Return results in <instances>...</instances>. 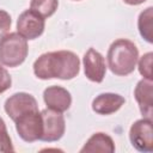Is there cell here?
<instances>
[{
    "label": "cell",
    "mask_w": 153,
    "mask_h": 153,
    "mask_svg": "<svg viewBox=\"0 0 153 153\" xmlns=\"http://www.w3.org/2000/svg\"><path fill=\"white\" fill-rule=\"evenodd\" d=\"M80 60L69 50H57L42 54L33 62V73L38 79L71 80L79 74Z\"/></svg>",
    "instance_id": "obj_1"
},
{
    "label": "cell",
    "mask_w": 153,
    "mask_h": 153,
    "mask_svg": "<svg viewBox=\"0 0 153 153\" xmlns=\"http://www.w3.org/2000/svg\"><path fill=\"white\" fill-rule=\"evenodd\" d=\"M106 60L108 67L115 75L126 76L134 72L139 60V50L131 41L118 38L109 47Z\"/></svg>",
    "instance_id": "obj_2"
},
{
    "label": "cell",
    "mask_w": 153,
    "mask_h": 153,
    "mask_svg": "<svg viewBox=\"0 0 153 153\" xmlns=\"http://www.w3.org/2000/svg\"><path fill=\"white\" fill-rule=\"evenodd\" d=\"M27 53V39L18 32H10L0 39V63L6 67H17L22 65Z\"/></svg>",
    "instance_id": "obj_3"
},
{
    "label": "cell",
    "mask_w": 153,
    "mask_h": 153,
    "mask_svg": "<svg viewBox=\"0 0 153 153\" xmlns=\"http://www.w3.org/2000/svg\"><path fill=\"white\" fill-rule=\"evenodd\" d=\"M14 123L18 135L25 142L41 140L43 133V121L39 110H32L22 115L14 121Z\"/></svg>",
    "instance_id": "obj_4"
},
{
    "label": "cell",
    "mask_w": 153,
    "mask_h": 153,
    "mask_svg": "<svg viewBox=\"0 0 153 153\" xmlns=\"http://www.w3.org/2000/svg\"><path fill=\"white\" fill-rule=\"evenodd\" d=\"M129 140L131 146L142 153L153 151V129L152 118H141L135 121L129 129Z\"/></svg>",
    "instance_id": "obj_5"
},
{
    "label": "cell",
    "mask_w": 153,
    "mask_h": 153,
    "mask_svg": "<svg viewBox=\"0 0 153 153\" xmlns=\"http://www.w3.org/2000/svg\"><path fill=\"white\" fill-rule=\"evenodd\" d=\"M43 121V133L41 141L54 142L59 141L66 130V121L62 112H57L50 109H44L41 111Z\"/></svg>",
    "instance_id": "obj_6"
},
{
    "label": "cell",
    "mask_w": 153,
    "mask_h": 153,
    "mask_svg": "<svg viewBox=\"0 0 153 153\" xmlns=\"http://www.w3.org/2000/svg\"><path fill=\"white\" fill-rule=\"evenodd\" d=\"M45 27L44 18L33 10H25L22 12L17 20V32L25 39L38 38Z\"/></svg>",
    "instance_id": "obj_7"
},
{
    "label": "cell",
    "mask_w": 153,
    "mask_h": 153,
    "mask_svg": "<svg viewBox=\"0 0 153 153\" xmlns=\"http://www.w3.org/2000/svg\"><path fill=\"white\" fill-rule=\"evenodd\" d=\"M4 109L8 117L14 122L24 114L32 110H38V104L32 94L26 92H17L6 99Z\"/></svg>",
    "instance_id": "obj_8"
},
{
    "label": "cell",
    "mask_w": 153,
    "mask_h": 153,
    "mask_svg": "<svg viewBox=\"0 0 153 153\" xmlns=\"http://www.w3.org/2000/svg\"><path fill=\"white\" fill-rule=\"evenodd\" d=\"M84 72L88 80L93 82H102L106 73V65L104 56L94 48H88L82 57Z\"/></svg>",
    "instance_id": "obj_9"
},
{
    "label": "cell",
    "mask_w": 153,
    "mask_h": 153,
    "mask_svg": "<svg viewBox=\"0 0 153 153\" xmlns=\"http://www.w3.org/2000/svg\"><path fill=\"white\" fill-rule=\"evenodd\" d=\"M43 100L48 109L57 112H65L71 108L72 96L69 91L66 90L65 87L53 85L44 90Z\"/></svg>",
    "instance_id": "obj_10"
},
{
    "label": "cell",
    "mask_w": 153,
    "mask_h": 153,
    "mask_svg": "<svg viewBox=\"0 0 153 153\" xmlns=\"http://www.w3.org/2000/svg\"><path fill=\"white\" fill-rule=\"evenodd\" d=\"M126 103L124 97L112 92L98 94L92 100V110L98 115H111L121 109Z\"/></svg>",
    "instance_id": "obj_11"
},
{
    "label": "cell",
    "mask_w": 153,
    "mask_h": 153,
    "mask_svg": "<svg viewBox=\"0 0 153 153\" xmlns=\"http://www.w3.org/2000/svg\"><path fill=\"white\" fill-rule=\"evenodd\" d=\"M134 97L139 104L141 115L145 118H152L153 105V84L149 80L142 79L137 82L134 90Z\"/></svg>",
    "instance_id": "obj_12"
},
{
    "label": "cell",
    "mask_w": 153,
    "mask_h": 153,
    "mask_svg": "<svg viewBox=\"0 0 153 153\" xmlns=\"http://www.w3.org/2000/svg\"><path fill=\"white\" fill-rule=\"evenodd\" d=\"M94 153V152H102V153H114L115 152V143L111 136H109L105 133H94L84 145V147L80 149V153Z\"/></svg>",
    "instance_id": "obj_13"
},
{
    "label": "cell",
    "mask_w": 153,
    "mask_h": 153,
    "mask_svg": "<svg viewBox=\"0 0 153 153\" xmlns=\"http://www.w3.org/2000/svg\"><path fill=\"white\" fill-rule=\"evenodd\" d=\"M152 19H153V7L149 6L145 11H142L139 16L137 19V27L141 37L147 41L148 43L153 42V25H152Z\"/></svg>",
    "instance_id": "obj_14"
},
{
    "label": "cell",
    "mask_w": 153,
    "mask_h": 153,
    "mask_svg": "<svg viewBox=\"0 0 153 153\" xmlns=\"http://www.w3.org/2000/svg\"><path fill=\"white\" fill-rule=\"evenodd\" d=\"M59 6V0H31L30 8L41 14L43 18L51 17Z\"/></svg>",
    "instance_id": "obj_15"
},
{
    "label": "cell",
    "mask_w": 153,
    "mask_h": 153,
    "mask_svg": "<svg viewBox=\"0 0 153 153\" xmlns=\"http://www.w3.org/2000/svg\"><path fill=\"white\" fill-rule=\"evenodd\" d=\"M152 60H153V54L151 51L142 55L139 60V72L143 76V79L149 80V81H152V79H153V76H152Z\"/></svg>",
    "instance_id": "obj_16"
},
{
    "label": "cell",
    "mask_w": 153,
    "mask_h": 153,
    "mask_svg": "<svg viewBox=\"0 0 153 153\" xmlns=\"http://www.w3.org/2000/svg\"><path fill=\"white\" fill-rule=\"evenodd\" d=\"M14 148L12 146L11 137L7 131V127L5 121L0 117V152H13Z\"/></svg>",
    "instance_id": "obj_17"
},
{
    "label": "cell",
    "mask_w": 153,
    "mask_h": 153,
    "mask_svg": "<svg viewBox=\"0 0 153 153\" xmlns=\"http://www.w3.org/2000/svg\"><path fill=\"white\" fill-rule=\"evenodd\" d=\"M11 24H12V19L8 12H6L5 10H0V39L6 36L11 29Z\"/></svg>",
    "instance_id": "obj_18"
},
{
    "label": "cell",
    "mask_w": 153,
    "mask_h": 153,
    "mask_svg": "<svg viewBox=\"0 0 153 153\" xmlns=\"http://www.w3.org/2000/svg\"><path fill=\"white\" fill-rule=\"evenodd\" d=\"M12 85V78L7 69L0 63V94L7 91Z\"/></svg>",
    "instance_id": "obj_19"
},
{
    "label": "cell",
    "mask_w": 153,
    "mask_h": 153,
    "mask_svg": "<svg viewBox=\"0 0 153 153\" xmlns=\"http://www.w3.org/2000/svg\"><path fill=\"white\" fill-rule=\"evenodd\" d=\"M145 1H147V0H123V2H126L128 5H131V6H136V5L143 4Z\"/></svg>",
    "instance_id": "obj_20"
},
{
    "label": "cell",
    "mask_w": 153,
    "mask_h": 153,
    "mask_svg": "<svg viewBox=\"0 0 153 153\" xmlns=\"http://www.w3.org/2000/svg\"><path fill=\"white\" fill-rule=\"evenodd\" d=\"M75 1H80V0H75Z\"/></svg>",
    "instance_id": "obj_21"
}]
</instances>
